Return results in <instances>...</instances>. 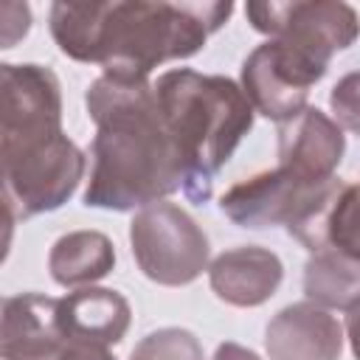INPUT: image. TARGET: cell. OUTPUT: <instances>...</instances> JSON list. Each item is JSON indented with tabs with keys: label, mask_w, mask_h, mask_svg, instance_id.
I'll list each match as a JSON object with an SVG mask.
<instances>
[{
	"label": "cell",
	"mask_w": 360,
	"mask_h": 360,
	"mask_svg": "<svg viewBox=\"0 0 360 360\" xmlns=\"http://www.w3.org/2000/svg\"><path fill=\"white\" fill-rule=\"evenodd\" d=\"M0 48H14L31 28V8L25 3H3L0 6Z\"/></svg>",
	"instance_id": "20"
},
{
	"label": "cell",
	"mask_w": 360,
	"mask_h": 360,
	"mask_svg": "<svg viewBox=\"0 0 360 360\" xmlns=\"http://www.w3.org/2000/svg\"><path fill=\"white\" fill-rule=\"evenodd\" d=\"M152 84L160 115L186 163L183 194L191 202L205 205L214 191V174L253 129L256 110L228 76L174 68L160 73Z\"/></svg>",
	"instance_id": "3"
},
{
	"label": "cell",
	"mask_w": 360,
	"mask_h": 360,
	"mask_svg": "<svg viewBox=\"0 0 360 360\" xmlns=\"http://www.w3.org/2000/svg\"><path fill=\"white\" fill-rule=\"evenodd\" d=\"M304 295L323 309H354L360 304V259L338 248L312 253L304 264Z\"/></svg>",
	"instance_id": "16"
},
{
	"label": "cell",
	"mask_w": 360,
	"mask_h": 360,
	"mask_svg": "<svg viewBox=\"0 0 360 360\" xmlns=\"http://www.w3.org/2000/svg\"><path fill=\"white\" fill-rule=\"evenodd\" d=\"M326 70V62L287 42L267 39L245 56L239 87L259 115L284 124L307 107L309 87L318 84Z\"/></svg>",
	"instance_id": "8"
},
{
	"label": "cell",
	"mask_w": 360,
	"mask_h": 360,
	"mask_svg": "<svg viewBox=\"0 0 360 360\" xmlns=\"http://www.w3.org/2000/svg\"><path fill=\"white\" fill-rule=\"evenodd\" d=\"M329 110L332 121L340 129L360 138V70H352L343 79H338V84L329 93Z\"/></svg>",
	"instance_id": "19"
},
{
	"label": "cell",
	"mask_w": 360,
	"mask_h": 360,
	"mask_svg": "<svg viewBox=\"0 0 360 360\" xmlns=\"http://www.w3.org/2000/svg\"><path fill=\"white\" fill-rule=\"evenodd\" d=\"M278 166L309 183H326L335 177L343 152V129L318 107L307 104L295 118L278 124Z\"/></svg>",
	"instance_id": "10"
},
{
	"label": "cell",
	"mask_w": 360,
	"mask_h": 360,
	"mask_svg": "<svg viewBox=\"0 0 360 360\" xmlns=\"http://www.w3.org/2000/svg\"><path fill=\"white\" fill-rule=\"evenodd\" d=\"M59 326V298L20 292L3 298L0 312V360H34L65 346Z\"/></svg>",
	"instance_id": "13"
},
{
	"label": "cell",
	"mask_w": 360,
	"mask_h": 360,
	"mask_svg": "<svg viewBox=\"0 0 360 360\" xmlns=\"http://www.w3.org/2000/svg\"><path fill=\"white\" fill-rule=\"evenodd\" d=\"M264 349L270 360H338L343 352V326L329 309L295 301L270 318Z\"/></svg>",
	"instance_id": "11"
},
{
	"label": "cell",
	"mask_w": 360,
	"mask_h": 360,
	"mask_svg": "<svg viewBox=\"0 0 360 360\" xmlns=\"http://www.w3.org/2000/svg\"><path fill=\"white\" fill-rule=\"evenodd\" d=\"M335 183H309L298 174H292L284 166H276L270 172H259L248 180L233 183L219 197V211L239 228L262 231L273 225H295L301 217H307L321 197Z\"/></svg>",
	"instance_id": "9"
},
{
	"label": "cell",
	"mask_w": 360,
	"mask_h": 360,
	"mask_svg": "<svg viewBox=\"0 0 360 360\" xmlns=\"http://www.w3.org/2000/svg\"><path fill=\"white\" fill-rule=\"evenodd\" d=\"M3 166V202L6 222L31 219L45 211L62 208L79 188L87 158L62 132L37 146L0 155Z\"/></svg>",
	"instance_id": "4"
},
{
	"label": "cell",
	"mask_w": 360,
	"mask_h": 360,
	"mask_svg": "<svg viewBox=\"0 0 360 360\" xmlns=\"http://www.w3.org/2000/svg\"><path fill=\"white\" fill-rule=\"evenodd\" d=\"M62 135V87L51 68L0 65V155Z\"/></svg>",
	"instance_id": "7"
},
{
	"label": "cell",
	"mask_w": 360,
	"mask_h": 360,
	"mask_svg": "<svg viewBox=\"0 0 360 360\" xmlns=\"http://www.w3.org/2000/svg\"><path fill=\"white\" fill-rule=\"evenodd\" d=\"M245 17L259 34L287 42L326 65L360 37L357 11L340 0H253L245 6Z\"/></svg>",
	"instance_id": "6"
},
{
	"label": "cell",
	"mask_w": 360,
	"mask_h": 360,
	"mask_svg": "<svg viewBox=\"0 0 360 360\" xmlns=\"http://www.w3.org/2000/svg\"><path fill=\"white\" fill-rule=\"evenodd\" d=\"M211 360H262L253 349H248V346H242V343H233V340H225V343H219L217 346V352H214V357Z\"/></svg>",
	"instance_id": "22"
},
{
	"label": "cell",
	"mask_w": 360,
	"mask_h": 360,
	"mask_svg": "<svg viewBox=\"0 0 360 360\" xmlns=\"http://www.w3.org/2000/svg\"><path fill=\"white\" fill-rule=\"evenodd\" d=\"M231 14L233 3L222 0H59L51 6L48 28L73 62L101 65L112 76L149 79L158 65L200 53Z\"/></svg>",
	"instance_id": "2"
},
{
	"label": "cell",
	"mask_w": 360,
	"mask_h": 360,
	"mask_svg": "<svg viewBox=\"0 0 360 360\" xmlns=\"http://www.w3.org/2000/svg\"><path fill=\"white\" fill-rule=\"evenodd\" d=\"M284 278L281 259L262 245H239L222 250L208 264V284L214 295L231 307L250 309L270 301Z\"/></svg>",
	"instance_id": "12"
},
{
	"label": "cell",
	"mask_w": 360,
	"mask_h": 360,
	"mask_svg": "<svg viewBox=\"0 0 360 360\" xmlns=\"http://www.w3.org/2000/svg\"><path fill=\"white\" fill-rule=\"evenodd\" d=\"M84 107L96 124L87 208L141 211L186 188V163L149 79L101 73L87 87Z\"/></svg>",
	"instance_id": "1"
},
{
	"label": "cell",
	"mask_w": 360,
	"mask_h": 360,
	"mask_svg": "<svg viewBox=\"0 0 360 360\" xmlns=\"http://www.w3.org/2000/svg\"><path fill=\"white\" fill-rule=\"evenodd\" d=\"M323 248H338L360 259V183H343L321 217L307 250L318 253Z\"/></svg>",
	"instance_id": "17"
},
{
	"label": "cell",
	"mask_w": 360,
	"mask_h": 360,
	"mask_svg": "<svg viewBox=\"0 0 360 360\" xmlns=\"http://www.w3.org/2000/svg\"><path fill=\"white\" fill-rule=\"evenodd\" d=\"M129 360H205L202 343L183 326H163L141 338Z\"/></svg>",
	"instance_id": "18"
},
{
	"label": "cell",
	"mask_w": 360,
	"mask_h": 360,
	"mask_svg": "<svg viewBox=\"0 0 360 360\" xmlns=\"http://www.w3.org/2000/svg\"><path fill=\"white\" fill-rule=\"evenodd\" d=\"M132 321L129 301L107 287H79L59 298V326L68 343L115 346Z\"/></svg>",
	"instance_id": "14"
},
{
	"label": "cell",
	"mask_w": 360,
	"mask_h": 360,
	"mask_svg": "<svg viewBox=\"0 0 360 360\" xmlns=\"http://www.w3.org/2000/svg\"><path fill=\"white\" fill-rule=\"evenodd\" d=\"M343 332H346V338H349V346H352L354 360H360V304L346 312V326H343Z\"/></svg>",
	"instance_id": "23"
},
{
	"label": "cell",
	"mask_w": 360,
	"mask_h": 360,
	"mask_svg": "<svg viewBox=\"0 0 360 360\" xmlns=\"http://www.w3.org/2000/svg\"><path fill=\"white\" fill-rule=\"evenodd\" d=\"M129 245L141 273L163 287H186L208 270L205 231L174 202H152L129 222Z\"/></svg>",
	"instance_id": "5"
},
{
	"label": "cell",
	"mask_w": 360,
	"mask_h": 360,
	"mask_svg": "<svg viewBox=\"0 0 360 360\" xmlns=\"http://www.w3.org/2000/svg\"><path fill=\"white\" fill-rule=\"evenodd\" d=\"M65 360H118L107 346H93V343H68Z\"/></svg>",
	"instance_id": "21"
},
{
	"label": "cell",
	"mask_w": 360,
	"mask_h": 360,
	"mask_svg": "<svg viewBox=\"0 0 360 360\" xmlns=\"http://www.w3.org/2000/svg\"><path fill=\"white\" fill-rule=\"evenodd\" d=\"M115 267L112 239L101 231H68L51 245L48 270L59 287H93Z\"/></svg>",
	"instance_id": "15"
}]
</instances>
